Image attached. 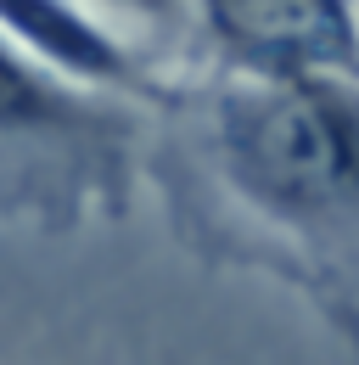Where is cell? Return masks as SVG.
I'll return each instance as SVG.
<instances>
[{"instance_id":"6da1fadb","label":"cell","mask_w":359,"mask_h":365,"mask_svg":"<svg viewBox=\"0 0 359 365\" xmlns=\"http://www.w3.org/2000/svg\"><path fill=\"white\" fill-rule=\"evenodd\" d=\"M140 180L208 270L286 287L359 349V79L180 68L146 107Z\"/></svg>"},{"instance_id":"7a4b0ae2","label":"cell","mask_w":359,"mask_h":365,"mask_svg":"<svg viewBox=\"0 0 359 365\" xmlns=\"http://www.w3.org/2000/svg\"><path fill=\"white\" fill-rule=\"evenodd\" d=\"M146 135V107L73 85L0 34V220L40 236L124 220Z\"/></svg>"},{"instance_id":"3957f363","label":"cell","mask_w":359,"mask_h":365,"mask_svg":"<svg viewBox=\"0 0 359 365\" xmlns=\"http://www.w3.org/2000/svg\"><path fill=\"white\" fill-rule=\"evenodd\" d=\"M197 62L259 79H359V0H191Z\"/></svg>"},{"instance_id":"277c9868","label":"cell","mask_w":359,"mask_h":365,"mask_svg":"<svg viewBox=\"0 0 359 365\" xmlns=\"http://www.w3.org/2000/svg\"><path fill=\"white\" fill-rule=\"evenodd\" d=\"M0 34L23 46L34 62H45L51 73L124 96L135 107H152L175 79V68H157L146 51H135L124 34H113L73 0H0Z\"/></svg>"},{"instance_id":"5b68a950","label":"cell","mask_w":359,"mask_h":365,"mask_svg":"<svg viewBox=\"0 0 359 365\" xmlns=\"http://www.w3.org/2000/svg\"><path fill=\"white\" fill-rule=\"evenodd\" d=\"M90 17H101L113 34H124L135 51H146L157 68H175L180 56L197 51V23H191V0H73Z\"/></svg>"}]
</instances>
